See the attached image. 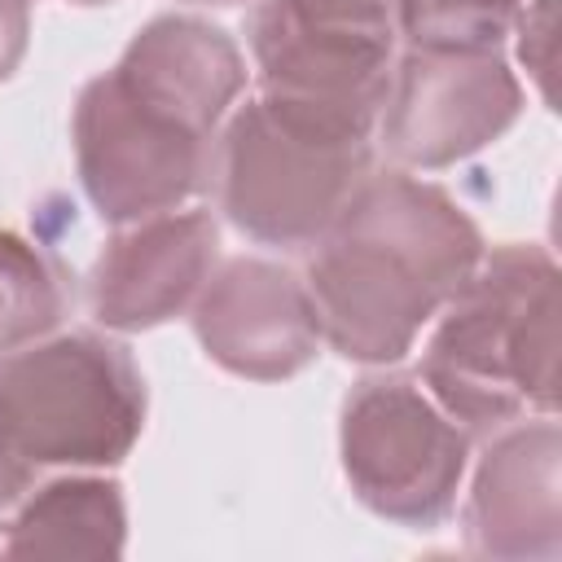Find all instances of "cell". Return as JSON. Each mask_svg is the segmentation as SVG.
Masks as SVG:
<instances>
[{"mask_svg": "<svg viewBox=\"0 0 562 562\" xmlns=\"http://www.w3.org/2000/svg\"><path fill=\"white\" fill-rule=\"evenodd\" d=\"M518 35V61L527 66L531 83L544 101H553V70H558V0H531L518 9L514 31Z\"/></svg>", "mask_w": 562, "mask_h": 562, "instance_id": "cell-16", "label": "cell"}, {"mask_svg": "<svg viewBox=\"0 0 562 562\" xmlns=\"http://www.w3.org/2000/svg\"><path fill=\"white\" fill-rule=\"evenodd\" d=\"M0 531L4 558H70L105 562L123 553L127 509L114 479L101 474H57L31 487Z\"/></svg>", "mask_w": 562, "mask_h": 562, "instance_id": "cell-13", "label": "cell"}, {"mask_svg": "<svg viewBox=\"0 0 562 562\" xmlns=\"http://www.w3.org/2000/svg\"><path fill=\"white\" fill-rule=\"evenodd\" d=\"M70 136L79 184L110 224L184 206L206 184L215 140L167 105L127 88L114 70L97 75L79 92Z\"/></svg>", "mask_w": 562, "mask_h": 562, "instance_id": "cell-6", "label": "cell"}, {"mask_svg": "<svg viewBox=\"0 0 562 562\" xmlns=\"http://www.w3.org/2000/svg\"><path fill=\"white\" fill-rule=\"evenodd\" d=\"M189 316L202 351L220 369L255 382L294 378L321 347V321L303 277L255 255L215 263Z\"/></svg>", "mask_w": 562, "mask_h": 562, "instance_id": "cell-9", "label": "cell"}, {"mask_svg": "<svg viewBox=\"0 0 562 562\" xmlns=\"http://www.w3.org/2000/svg\"><path fill=\"white\" fill-rule=\"evenodd\" d=\"M259 92L351 114L378 127L395 66V31L347 26L303 13L290 0H259L246 22Z\"/></svg>", "mask_w": 562, "mask_h": 562, "instance_id": "cell-8", "label": "cell"}, {"mask_svg": "<svg viewBox=\"0 0 562 562\" xmlns=\"http://www.w3.org/2000/svg\"><path fill=\"white\" fill-rule=\"evenodd\" d=\"M465 544L487 558L527 562L562 553V430L553 417L487 435L465 496Z\"/></svg>", "mask_w": 562, "mask_h": 562, "instance_id": "cell-11", "label": "cell"}, {"mask_svg": "<svg viewBox=\"0 0 562 562\" xmlns=\"http://www.w3.org/2000/svg\"><path fill=\"white\" fill-rule=\"evenodd\" d=\"M562 281L544 246L483 250L474 272L439 307L417 382L465 430L496 435L558 408Z\"/></svg>", "mask_w": 562, "mask_h": 562, "instance_id": "cell-2", "label": "cell"}, {"mask_svg": "<svg viewBox=\"0 0 562 562\" xmlns=\"http://www.w3.org/2000/svg\"><path fill=\"white\" fill-rule=\"evenodd\" d=\"M184 4H241V0H184Z\"/></svg>", "mask_w": 562, "mask_h": 562, "instance_id": "cell-19", "label": "cell"}, {"mask_svg": "<svg viewBox=\"0 0 562 562\" xmlns=\"http://www.w3.org/2000/svg\"><path fill=\"white\" fill-rule=\"evenodd\" d=\"M483 250L479 224L439 184L369 171L307 255L321 342L360 364L404 360Z\"/></svg>", "mask_w": 562, "mask_h": 562, "instance_id": "cell-1", "label": "cell"}, {"mask_svg": "<svg viewBox=\"0 0 562 562\" xmlns=\"http://www.w3.org/2000/svg\"><path fill=\"white\" fill-rule=\"evenodd\" d=\"M145 430V382L101 334H48L0 356V509L57 474L119 465Z\"/></svg>", "mask_w": 562, "mask_h": 562, "instance_id": "cell-3", "label": "cell"}, {"mask_svg": "<svg viewBox=\"0 0 562 562\" xmlns=\"http://www.w3.org/2000/svg\"><path fill=\"white\" fill-rule=\"evenodd\" d=\"M220 263V224L206 211H158L101 246L88 272V312L105 329H154L193 307Z\"/></svg>", "mask_w": 562, "mask_h": 562, "instance_id": "cell-10", "label": "cell"}, {"mask_svg": "<svg viewBox=\"0 0 562 562\" xmlns=\"http://www.w3.org/2000/svg\"><path fill=\"white\" fill-rule=\"evenodd\" d=\"M342 474L364 509L400 527H439L470 465V435L417 378H360L338 417Z\"/></svg>", "mask_w": 562, "mask_h": 562, "instance_id": "cell-5", "label": "cell"}, {"mask_svg": "<svg viewBox=\"0 0 562 562\" xmlns=\"http://www.w3.org/2000/svg\"><path fill=\"white\" fill-rule=\"evenodd\" d=\"M522 83L501 48H404L378 110V140L404 171L452 167L514 127Z\"/></svg>", "mask_w": 562, "mask_h": 562, "instance_id": "cell-7", "label": "cell"}, {"mask_svg": "<svg viewBox=\"0 0 562 562\" xmlns=\"http://www.w3.org/2000/svg\"><path fill=\"white\" fill-rule=\"evenodd\" d=\"M114 75L206 136L220 132L246 88V61L233 35L189 13H162L140 26Z\"/></svg>", "mask_w": 562, "mask_h": 562, "instance_id": "cell-12", "label": "cell"}, {"mask_svg": "<svg viewBox=\"0 0 562 562\" xmlns=\"http://www.w3.org/2000/svg\"><path fill=\"white\" fill-rule=\"evenodd\" d=\"M312 18L347 22V26H386L395 31V4L400 0H290Z\"/></svg>", "mask_w": 562, "mask_h": 562, "instance_id": "cell-17", "label": "cell"}, {"mask_svg": "<svg viewBox=\"0 0 562 562\" xmlns=\"http://www.w3.org/2000/svg\"><path fill=\"white\" fill-rule=\"evenodd\" d=\"M70 4H110V0H70Z\"/></svg>", "mask_w": 562, "mask_h": 562, "instance_id": "cell-20", "label": "cell"}, {"mask_svg": "<svg viewBox=\"0 0 562 562\" xmlns=\"http://www.w3.org/2000/svg\"><path fill=\"white\" fill-rule=\"evenodd\" d=\"M373 171V123L259 92L237 105L206 162L233 228L263 246H312Z\"/></svg>", "mask_w": 562, "mask_h": 562, "instance_id": "cell-4", "label": "cell"}, {"mask_svg": "<svg viewBox=\"0 0 562 562\" xmlns=\"http://www.w3.org/2000/svg\"><path fill=\"white\" fill-rule=\"evenodd\" d=\"M522 0H400L395 26L413 48H501Z\"/></svg>", "mask_w": 562, "mask_h": 562, "instance_id": "cell-15", "label": "cell"}, {"mask_svg": "<svg viewBox=\"0 0 562 562\" xmlns=\"http://www.w3.org/2000/svg\"><path fill=\"white\" fill-rule=\"evenodd\" d=\"M31 35V9L26 0H0V83L18 70Z\"/></svg>", "mask_w": 562, "mask_h": 562, "instance_id": "cell-18", "label": "cell"}, {"mask_svg": "<svg viewBox=\"0 0 562 562\" xmlns=\"http://www.w3.org/2000/svg\"><path fill=\"white\" fill-rule=\"evenodd\" d=\"M70 307L61 263L31 237L0 228V351L57 334Z\"/></svg>", "mask_w": 562, "mask_h": 562, "instance_id": "cell-14", "label": "cell"}]
</instances>
